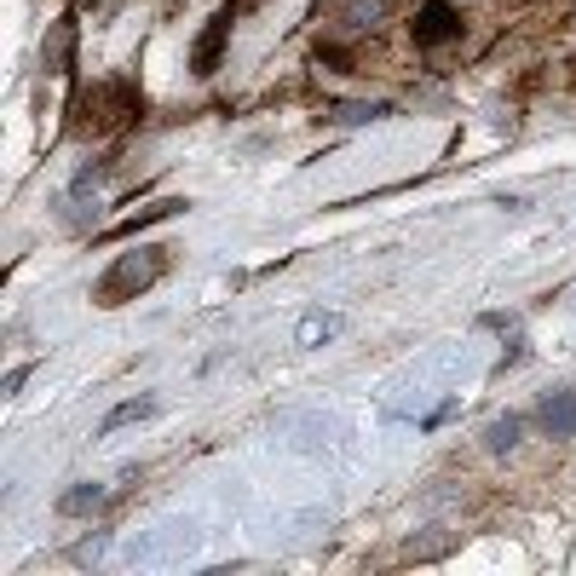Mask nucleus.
<instances>
[{
  "mask_svg": "<svg viewBox=\"0 0 576 576\" xmlns=\"http://www.w3.org/2000/svg\"><path fill=\"white\" fill-rule=\"evenodd\" d=\"M75 116H81V121H75V133L105 139V133L133 128V121L144 116V93H139V81H133V75H110V81H98V87L81 93Z\"/></svg>",
  "mask_w": 576,
  "mask_h": 576,
  "instance_id": "1",
  "label": "nucleus"
},
{
  "mask_svg": "<svg viewBox=\"0 0 576 576\" xmlns=\"http://www.w3.org/2000/svg\"><path fill=\"white\" fill-rule=\"evenodd\" d=\"M161 272H168V249H139V254H121L105 277L93 283V300L98 305H128L151 288Z\"/></svg>",
  "mask_w": 576,
  "mask_h": 576,
  "instance_id": "2",
  "label": "nucleus"
},
{
  "mask_svg": "<svg viewBox=\"0 0 576 576\" xmlns=\"http://www.w3.org/2000/svg\"><path fill=\"white\" fill-rule=\"evenodd\" d=\"M409 35H416V47H444V40L461 35V12L449 0H427L416 12V24H409Z\"/></svg>",
  "mask_w": 576,
  "mask_h": 576,
  "instance_id": "3",
  "label": "nucleus"
},
{
  "mask_svg": "<svg viewBox=\"0 0 576 576\" xmlns=\"http://www.w3.org/2000/svg\"><path fill=\"white\" fill-rule=\"evenodd\" d=\"M225 35H231V7H219V12L208 17V29L196 35V52H191V70H196V75H214V70H219Z\"/></svg>",
  "mask_w": 576,
  "mask_h": 576,
  "instance_id": "4",
  "label": "nucleus"
},
{
  "mask_svg": "<svg viewBox=\"0 0 576 576\" xmlns=\"http://www.w3.org/2000/svg\"><path fill=\"white\" fill-rule=\"evenodd\" d=\"M184 208V202L179 196H168V202H151V208H144V214H133V219H121V225H110V231L105 237H133V231H144V225H161V219H173Z\"/></svg>",
  "mask_w": 576,
  "mask_h": 576,
  "instance_id": "5",
  "label": "nucleus"
},
{
  "mask_svg": "<svg viewBox=\"0 0 576 576\" xmlns=\"http://www.w3.org/2000/svg\"><path fill=\"white\" fill-rule=\"evenodd\" d=\"M70 52H75V17H58V24H52V40H47V64L70 75Z\"/></svg>",
  "mask_w": 576,
  "mask_h": 576,
  "instance_id": "6",
  "label": "nucleus"
},
{
  "mask_svg": "<svg viewBox=\"0 0 576 576\" xmlns=\"http://www.w3.org/2000/svg\"><path fill=\"white\" fill-rule=\"evenodd\" d=\"M542 427L553 432V439H565V432H576V393L548 398V409H542Z\"/></svg>",
  "mask_w": 576,
  "mask_h": 576,
  "instance_id": "7",
  "label": "nucleus"
},
{
  "mask_svg": "<svg viewBox=\"0 0 576 576\" xmlns=\"http://www.w3.org/2000/svg\"><path fill=\"white\" fill-rule=\"evenodd\" d=\"M98 502H105V490H98V484H81V490H70V496L58 502V513H87V507H98Z\"/></svg>",
  "mask_w": 576,
  "mask_h": 576,
  "instance_id": "8",
  "label": "nucleus"
},
{
  "mask_svg": "<svg viewBox=\"0 0 576 576\" xmlns=\"http://www.w3.org/2000/svg\"><path fill=\"white\" fill-rule=\"evenodd\" d=\"M151 416V398H133V404H121V409H110L105 416V432H116V427H128V421H144Z\"/></svg>",
  "mask_w": 576,
  "mask_h": 576,
  "instance_id": "9",
  "label": "nucleus"
},
{
  "mask_svg": "<svg viewBox=\"0 0 576 576\" xmlns=\"http://www.w3.org/2000/svg\"><path fill=\"white\" fill-rule=\"evenodd\" d=\"M513 439H519V421H496V427H490V449H513Z\"/></svg>",
  "mask_w": 576,
  "mask_h": 576,
  "instance_id": "10",
  "label": "nucleus"
},
{
  "mask_svg": "<svg viewBox=\"0 0 576 576\" xmlns=\"http://www.w3.org/2000/svg\"><path fill=\"white\" fill-rule=\"evenodd\" d=\"M328 328H335V317H312L300 328V340H317V335H328Z\"/></svg>",
  "mask_w": 576,
  "mask_h": 576,
  "instance_id": "11",
  "label": "nucleus"
},
{
  "mask_svg": "<svg viewBox=\"0 0 576 576\" xmlns=\"http://www.w3.org/2000/svg\"><path fill=\"white\" fill-rule=\"evenodd\" d=\"M70 7H93V0H70Z\"/></svg>",
  "mask_w": 576,
  "mask_h": 576,
  "instance_id": "12",
  "label": "nucleus"
}]
</instances>
